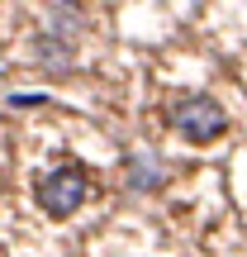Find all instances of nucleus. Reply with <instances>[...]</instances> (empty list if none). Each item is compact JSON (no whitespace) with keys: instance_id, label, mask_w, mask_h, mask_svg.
Returning <instances> with one entry per match:
<instances>
[{"instance_id":"obj_1","label":"nucleus","mask_w":247,"mask_h":257,"mask_svg":"<svg viewBox=\"0 0 247 257\" xmlns=\"http://www.w3.org/2000/svg\"><path fill=\"white\" fill-rule=\"evenodd\" d=\"M86 195H91V181H86V167L67 162V167H53L48 176H38L34 186V200L43 214H53V219H67V214H76L86 205Z\"/></svg>"},{"instance_id":"obj_2","label":"nucleus","mask_w":247,"mask_h":257,"mask_svg":"<svg viewBox=\"0 0 247 257\" xmlns=\"http://www.w3.org/2000/svg\"><path fill=\"white\" fill-rule=\"evenodd\" d=\"M171 124L181 128V138H190V143H214V138L228 128V114H223V105L209 100V95H181V100L171 105Z\"/></svg>"},{"instance_id":"obj_3","label":"nucleus","mask_w":247,"mask_h":257,"mask_svg":"<svg viewBox=\"0 0 247 257\" xmlns=\"http://www.w3.org/2000/svg\"><path fill=\"white\" fill-rule=\"evenodd\" d=\"M72 57H76V43H72V38L38 29V38H34V67H43V72H67Z\"/></svg>"},{"instance_id":"obj_4","label":"nucleus","mask_w":247,"mask_h":257,"mask_svg":"<svg viewBox=\"0 0 247 257\" xmlns=\"http://www.w3.org/2000/svg\"><path fill=\"white\" fill-rule=\"evenodd\" d=\"M128 191H157V186L166 181V167H162V157H152V153H143V157H128Z\"/></svg>"},{"instance_id":"obj_5","label":"nucleus","mask_w":247,"mask_h":257,"mask_svg":"<svg viewBox=\"0 0 247 257\" xmlns=\"http://www.w3.org/2000/svg\"><path fill=\"white\" fill-rule=\"evenodd\" d=\"M48 34H62V38H81V5H76V0H57L53 10H48Z\"/></svg>"},{"instance_id":"obj_6","label":"nucleus","mask_w":247,"mask_h":257,"mask_svg":"<svg viewBox=\"0 0 247 257\" xmlns=\"http://www.w3.org/2000/svg\"><path fill=\"white\" fill-rule=\"evenodd\" d=\"M43 100H48L43 91H15V95H10V105H15V110H29V105H43Z\"/></svg>"}]
</instances>
